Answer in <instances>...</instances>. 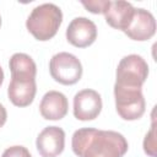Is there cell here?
Segmentation results:
<instances>
[{
  "label": "cell",
  "mask_w": 157,
  "mask_h": 157,
  "mask_svg": "<svg viewBox=\"0 0 157 157\" xmlns=\"http://www.w3.org/2000/svg\"><path fill=\"white\" fill-rule=\"evenodd\" d=\"M1 157H32V155L25 146H11L2 152Z\"/></svg>",
  "instance_id": "16"
},
{
  "label": "cell",
  "mask_w": 157,
  "mask_h": 157,
  "mask_svg": "<svg viewBox=\"0 0 157 157\" xmlns=\"http://www.w3.org/2000/svg\"><path fill=\"white\" fill-rule=\"evenodd\" d=\"M11 76H32L37 75V65L34 60L25 53H15L9 61Z\"/></svg>",
  "instance_id": "13"
},
{
  "label": "cell",
  "mask_w": 157,
  "mask_h": 157,
  "mask_svg": "<svg viewBox=\"0 0 157 157\" xmlns=\"http://www.w3.org/2000/svg\"><path fill=\"white\" fill-rule=\"evenodd\" d=\"M124 33L132 40H148L156 33V20L153 15L145 9H135L134 16L124 31Z\"/></svg>",
  "instance_id": "9"
},
{
  "label": "cell",
  "mask_w": 157,
  "mask_h": 157,
  "mask_svg": "<svg viewBox=\"0 0 157 157\" xmlns=\"http://www.w3.org/2000/svg\"><path fill=\"white\" fill-rule=\"evenodd\" d=\"M144 151L150 157H156L157 156V153H156V124H155V118H152L151 129L144 139Z\"/></svg>",
  "instance_id": "14"
},
{
  "label": "cell",
  "mask_w": 157,
  "mask_h": 157,
  "mask_svg": "<svg viewBox=\"0 0 157 157\" xmlns=\"http://www.w3.org/2000/svg\"><path fill=\"white\" fill-rule=\"evenodd\" d=\"M148 76V65L146 60L137 54H130L124 56L117 67L115 85L124 87L142 88Z\"/></svg>",
  "instance_id": "4"
},
{
  "label": "cell",
  "mask_w": 157,
  "mask_h": 157,
  "mask_svg": "<svg viewBox=\"0 0 157 157\" xmlns=\"http://www.w3.org/2000/svg\"><path fill=\"white\" fill-rule=\"evenodd\" d=\"M0 26H1V16H0Z\"/></svg>",
  "instance_id": "19"
},
{
  "label": "cell",
  "mask_w": 157,
  "mask_h": 157,
  "mask_svg": "<svg viewBox=\"0 0 157 157\" xmlns=\"http://www.w3.org/2000/svg\"><path fill=\"white\" fill-rule=\"evenodd\" d=\"M2 82H4V71H2V67L0 66V87H1Z\"/></svg>",
  "instance_id": "18"
},
{
  "label": "cell",
  "mask_w": 157,
  "mask_h": 157,
  "mask_svg": "<svg viewBox=\"0 0 157 157\" xmlns=\"http://www.w3.org/2000/svg\"><path fill=\"white\" fill-rule=\"evenodd\" d=\"M36 77L11 76V81L7 88V96L13 105L20 108L29 105L36 97Z\"/></svg>",
  "instance_id": "8"
},
{
  "label": "cell",
  "mask_w": 157,
  "mask_h": 157,
  "mask_svg": "<svg viewBox=\"0 0 157 157\" xmlns=\"http://www.w3.org/2000/svg\"><path fill=\"white\" fill-rule=\"evenodd\" d=\"M109 0H88L81 1V4L86 7L87 11L92 13H104L109 6Z\"/></svg>",
  "instance_id": "15"
},
{
  "label": "cell",
  "mask_w": 157,
  "mask_h": 157,
  "mask_svg": "<svg viewBox=\"0 0 157 157\" xmlns=\"http://www.w3.org/2000/svg\"><path fill=\"white\" fill-rule=\"evenodd\" d=\"M134 12H135V7L130 2L118 0V1H110L107 11L103 15L105 17V22L112 28L120 29L124 32L129 26L134 16Z\"/></svg>",
  "instance_id": "12"
},
{
  "label": "cell",
  "mask_w": 157,
  "mask_h": 157,
  "mask_svg": "<svg viewBox=\"0 0 157 157\" xmlns=\"http://www.w3.org/2000/svg\"><path fill=\"white\" fill-rule=\"evenodd\" d=\"M63 22V12L55 4H42L29 13L26 27L28 32L40 42L52 39Z\"/></svg>",
  "instance_id": "2"
},
{
  "label": "cell",
  "mask_w": 157,
  "mask_h": 157,
  "mask_svg": "<svg viewBox=\"0 0 157 157\" xmlns=\"http://www.w3.org/2000/svg\"><path fill=\"white\" fill-rule=\"evenodd\" d=\"M67 98L64 93L59 91L47 92L39 103L40 115L47 120H60L67 114Z\"/></svg>",
  "instance_id": "11"
},
{
  "label": "cell",
  "mask_w": 157,
  "mask_h": 157,
  "mask_svg": "<svg viewBox=\"0 0 157 157\" xmlns=\"http://www.w3.org/2000/svg\"><path fill=\"white\" fill-rule=\"evenodd\" d=\"M71 147L78 157H123L129 145L118 131L81 128L74 132Z\"/></svg>",
  "instance_id": "1"
},
{
  "label": "cell",
  "mask_w": 157,
  "mask_h": 157,
  "mask_svg": "<svg viewBox=\"0 0 157 157\" xmlns=\"http://www.w3.org/2000/svg\"><path fill=\"white\" fill-rule=\"evenodd\" d=\"M115 109L124 120H137L146 110V102L141 88L114 85Z\"/></svg>",
  "instance_id": "3"
},
{
  "label": "cell",
  "mask_w": 157,
  "mask_h": 157,
  "mask_svg": "<svg viewBox=\"0 0 157 157\" xmlns=\"http://www.w3.org/2000/svg\"><path fill=\"white\" fill-rule=\"evenodd\" d=\"M102 110L101 94L91 88L78 91L74 97V115L76 119L88 121L96 119Z\"/></svg>",
  "instance_id": "6"
},
{
  "label": "cell",
  "mask_w": 157,
  "mask_h": 157,
  "mask_svg": "<svg viewBox=\"0 0 157 157\" xmlns=\"http://www.w3.org/2000/svg\"><path fill=\"white\" fill-rule=\"evenodd\" d=\"M97 38V26L86 17L74 18L66 28L67 42L76 48H87Z\"/></svg>",
  "instance_id": "7"
},
{
  "label": "cell",
  "mask_w": 157,
  "mask_h": 157,
  "mask_svg": "<svg viewBox=\"0 0 157 157\" xmlns=\"http://www.w3.org/2000/svg\"><path fill=\"white\" fill-rule=\"evenodd\" d=\"M6 119H7V112H6L5 107L0 103V128L4 126V124L6 123Z\"/></svg>",
  "instance_id": "17"
},
{
  "label": "cell",
  "mask_w": 157,
  "mask_h": 157,
  "mask_svg": "<svg viewBox=\"0 0 157 157\" xmlns=\"http://www.w3.org/2000/svg\"><path fill=\"white\" fill-rule=\"evenodd\" d=\"M36 146L42 157H58L65 147V131L59 126H47L39 132Z\"/></svg>",
  "instance_id": "10"
},
{
  "label": "cell",
  "mask_w": 157,
  "mask_h": 157,
  "mask_svg": "<svg viewBox=\"0 0 157 157\" xmlns=\"http://www.w3.org/2000/svg\"><path fill=\"white\" fill-rule=\"evenodd\" d=\"M49 72L54 81L70 86L80 81L82 76V65L74 54L61 52L52 56L49 61Z\"/></svg>",
  "instance_id": "5"
}]
</instances>
